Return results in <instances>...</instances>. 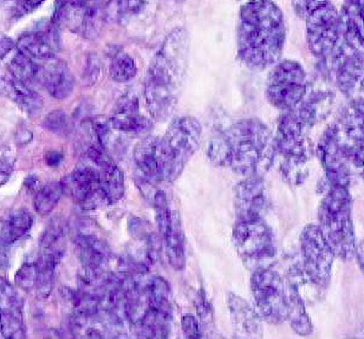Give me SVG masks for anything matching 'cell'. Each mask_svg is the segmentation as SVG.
I'll return each mask as SVG.
<instances>
[{
  "mask_svg": "<svg viewBox=\"0 0 364 339\" xmlns=\"http://www.w3.org/2000/svg\"><path fill=\"white\" fill-rule=\"evenodd\" d=\"M306 130L308 128L291 110L282 116L277 127V153L283 156L280 173L291 185H299L308 176L306 165L311 158V146L305 134Z\"/></svg>",
  "mask_w": 364,
  "mask_h": 339,
  "instance_id": "6",
  "label": "cell"
},
{
  "mask_svg": "<svg viewBox=\"0 0 364 339\" xmlns=\"http://www.w3.org/2000/svg\"><path fill=\"white\" fill-rule=\"evenodd\" d=\"M344 158L355 168L364 167V95L354 98L343 109L338 124Z\"/></svg>",
  "mask_w": 364,
  "mask_h": 339,
  "instance_id": "13",
  "label": "cell"
},
{
  "mask_svg": "<svg viewBox=\"0 0 364 339\" xmlns=\"http://www.w3.org/2000/svg\"><path fill=\"white\" fill-rule=\"evenodd\" d=\"M338 14L340 30L331 67L341 92L349 95L364 76V0H344Z\"/></svg>",
  "mask_w": 364,
  "mask_h": 339,
  "instance_id": "3",
  "label": "cell"
},
{
  "mask_svg": "<svg viewBox=\"0 0 364 339\" xmlns=\"http://www.w3.org/2000/svg\"><path fill=\"white\" fill-rule=\"evenodd\" d=\"M33 225V215L26 208H18L11 212L0 227V240L4 245H14L24 238Z\"/></svg>",
  "mask_w": 364,
  "mask_h": 339,
  "instance_id": "28",
  "label": "cell"
},
{
  "mask_svg": "<svg viewBox=\"0 0 364 339\" xmlns=\"http://www.w3.org/2000/svg\"><path fill=\"white\" fill-rule=\"evenodd\" d=\"M37 283V267L36 262H25L14 276V284L21 290L33 291Z\"/></svg>",
  "mask_w": 364,
  "mask_h": 339,
  "instance_id": "35",
  "label": "cell"
},
{
  "mask_svg": "<svg viewBox=\"0 0 364 339\" xmlns=\"http://www.w3.org/2000/svg\"><path fill=\"white\" fill-rule=\"evenodd\" d=\"M91 0H56L55 11L65 10V9H74V7L83 6Z\"/></svg>",
  "mask_w": 364,
  "mask_h": 339,
  "instance_id": "44",
  "label": "cell"
},
{
  "mask_svg": "<svg viewBox=\"0 0 364 339\" xmlns=\"http://www.w3.org/2000/svg\"><path fill=\"white\" fill-rule=\"evenodd\" d=\"M64 194L62 181H50L39 187L33 199V208L41 217H48L53 213Z\"/></svg>",
  "mask_w": 364,
  "mask_h": 339,
  "instance_id": "30",
  "label": "cell"
},
{
  "mask_svg": "<svg viewBox=\"0 0 364 339\" xmlns=\"http://www.w3.org/2000/svg\"><path fill=\"white\" fill-rule=\"evenodd\" d=\"M109 119L112 129L128 135H144L153 128L151 119L141 114L136 96L132 94L119 98Z\"/></svg>",
  "mask_w": 364,
  "mask_h": 339,
  "instance_id": "22",
  "label": "cell"
},
{
  "mask_svg": "<svg viewBox=\"0 0 364 339\" xmlns=\"http://www.w3.org/2000/svg\"><path fill=\"white\" fill-rule=\"evenodd\" d=\"M134 161L149 181H169V162L162 139H144L135 147Z\"/></svg>",
  "mask_w": 364,
  "mask_h": 339,
  "instance_id": "18",
  "label": "cell"
},
{
  "mask_svg": "<svg viewBox=\"0 0 364 339\" xmlns=\"http://www.w3.org/2000/svg\"><path fill=\"white\" fill-rule=\"evenodd\" d=\"M0 94L14 102L21 112L30 117L38 115L43 109V98L24 82L18 81L10 74L0 76Z\"/></svg>",
  "mask_w": 364,
  "mask_h": 339,
  "instance_id": "25",
  "label": "cell"
},
{
  "mask_svg": "<svg viewBox=\"0 0 364 339\" xmlns=\"http://www.w3.org/2000/svg\"><path fill=\"white\" fill-rule=\"evenodd\" d=\"M181 329L186 338L200 339L203 337L199 321L191 313L182 316Z\"/></svg>",
  "mask_w": 364,
  "mask_h": 339,
  "instance_id": "39",
  "label": "cell"
},
{
  "mask_svg": "<svg viewBox=\"0 0 364 339\" xmlns=\"http://www.w3.org/2000/svg\"><path fill=\"white\" fill-rule=\"evenodd\" d=\"M225 134L232 146L230 167L237 174L263 176L272 167L277 155L276 142L262 121L242 119Z\"/></svg>",
  "mask_w": 364,
  "mask_h": 339,
  "instance_id": "4",
  "label": "cell"
},
{
  "mask_svg": "<svg viewBox=\"0 0 364 339\" xmlns=\"http://www.w3.org/2000/svg\"><path fill=\"white\" fill-rule=\"evenodd\" d=\"M64 193L83 210H96L109 205L98 181L97 169L92 163H80L62 181Z\"/></svg>",
  "mask_w": 364,
  "mask_h": 339,
  "instance_id": "14",
  "label": "cell"
},
{
  "mask_svg": "<svg viewBox=\"0 0 364 339\" xmlns=\"http://www.w3.org/2000/svg\"><path fill=\"white\" fill-rule=\"evenodd\" d=\"M63 154L58 151H48V154L46 155V161L48 165L51 167H57L60 166L63 161Z\"/></svg>",
  "mask_w": 364,
  "mask_h": 339,
  "instance_id": "45",
  "label": "cell"
},
{
  "mask_svg": "<svg viewBox=\"0 0 364 339\" xmlns=\"http://www.w3.org/2000/svg\"><path fill=\"white\" fill-rule=\"evenodd\" d=\"M228 310L235 337L258 338L262 337L263 326L258 312L244 299L235 294H228Z\"/></svg>",
  "mask_w": 364,
  "mask_h": 339,
  "instance_id": "24",
  "label": "cell"
},
{
  "mask_svg": "<svg viewBox=\"0 0 364 339\" xmlns=\"http://www.w3.org/2000/svg\"><path fill=\"white\" fill-rule=\"evenodd\" d=\"M355 255L358 257V265L361 267L362 272L364 273V240L360 244V245L356 246V252H355Z\"/></svg>",
  "mask_w": 364,
  "mask_h": 339,
  "instance_id": "47",
  "label": "cell"
},
{
  "mask_svg": "<svg viewBox=\"0 0 364 339\" xmlns=\"http://www.w3.org/2000/svg\"><path fill=\"white\" fill-rule=\"evenodd\" d=\"M112 123L105 116H96L88 123V133L91 139V144L107 151L109 140L112 135Z\"/></svg>",
  "mask_w": 364,
  "mask_h": 339,
  "instance_id": "34",
  "label": "cell"
},
{
  "mask_svg": "<svg viewBox=\"0 0 364 339\" xmlns=\"http://www.w3.org/2000/svg\"><path fill=\"white\" fill-rule=\"evenodd\" d=\"M0 333L4 338L26 337L24 301L11 284L0 278Z\"/></svg>",
  "mask_w": 364,
  "mask_h": 339,
  "instance_id": "16",
  "label": "cell"
},
{
  "mask_svg": "<svg viewBox=\"0 0 364 339\" xmlns=\"http://www.w3.org/2000/svg\"><path fill=\"white\" fill-rule=\"evenodd\" d=\"M137 74V67L133 57L122 50L116 51L112 56L109 67V75L116 83H127L132 81Z\"/></svg>",
  "mask_w": 364,
  "mask_h": 339,
  "instance_id": "31",
  "label": "cell"
},
{
  "mask_svg": "<svg viewBox=\"0 0 364 339\" xmlns=\"http://www.w3.org/2000/svg\"><path fill=\"white\" fill-rule=\"evenodd\" d=\"M303 271L317 287L328 286L331 276L335 253L318 226L308 225L301 235Z\"/></svg>",
  "mask_w": 364,
  "mask_h": 339,
  "instance_id": "11",
  "label": "cell"
},
{
  "mask_svg": "<svg viewBox=\"0 0 364 339\" xmlns=\"http://www.w3.org/2000/svg\"><path fill=\"white\" fill-rule=\"evenodd\" d=\"M317 154L326 171L328 185L349 187L350 171L342 153L340 129L337 124H331L323 133L317 146Z\"/></svg>",
  "mask_w": 364,
  "mask_h": 339,
  "instance_id": "15",
  "label": "cell"
},
{
  "mask_svg": "<svg viewBox=\"0 0 364 339\" xmlns=\"http://www.w3.org/2000/svg\"><path fill=\"white\" fill-rule=\"evenodd\" d=\"M331 3V0H292V6L298 17L306 18L316 9Z\"/></svg>",
  "mask_w": 364,
  "mask_h": 339,
  "instance_id": "38",
  "label": "cell"
},
{
  "mask_svg": "<svg viewBox=\"0 0 364 339\" xmlns=\"http://www.w3.org/2000/svg\"><path fill=\"white\" fill-rule=\"evenodd\" d=\"M308 278L303 267L294 266L287 273V321L294 333L301 336H308L312 333V324L305 310V303L301 294V285Z\"/></svg>",
  "mask_w": 364,
  "mask_h": 339,
  "instance_id": "21",
  "label": "cell"
},
{
  "mask_svg": "<svg viewBox=\"0 0 364 339\" xmlns=\"http://www.w3.org/2000/svg\"><path fill=\"white\" fill-rule=\"evenodd\" d=\"M41 82L53 98L65 99L74 90L75 78L70 69L63 60H46L44 67L41 70Z\"/></svg>",
  "mask_w": 364,
  "mask_h": 339,
  "instance_id": "26",
  "label": "cell"
},
{
  "mask_svg": "<svg viewBox=\"0 0 364 339\" xmlns=\"http://www.w3.org/2000/svg\"><path fill=\"white\" fill-rule=\"evenodd\" d=\"M189 53L185 28L173 30L155 53L144 80L146 107L155 121H166L176 110Z\"/></svg>",
  "mask_w": 364,
  "mask_h": 339,
  "instance_id": "2",
  "label": "cell"
},
{
  "mask_svg": "<svg viewBox=\"0 0 364 339\" xmlns=\"http://www.w3.org/2000/svg\"><path fill=\"white\" fill-rule=\"evenodd\" d=\"M196 308L199 315L200 322L203 324L210 323L212 321V305L203 290H199L196 294Z\"/></svg>",
  "mask_w": 364,
  "mask_h": 339,
  "instance_id": "40",
  "label": "cell"
},
{
  "mask_svg": "<svg viewBox=\"0 0 364 339\" xmlns=\"http://www.w3.org/2000/svg\"><path fill=\"white\" fill-rule=\"evenodd\" d=\"M0 60L6 67L7 74L18 81L31 85L41 81V70L36 60L28 56L23 50L19 49L17 43L9 37H0Z\"/></svg>",
  "mask_w": 364,
  "mask_h": 339,
  "instance_id": "23",
  "label": "cell"
},
{
  "mask_svg": "<svg viewBox=\"0 0 364 339\" xmlns=\"http://www.w3.org/2000/svg\"><path fill=\"white\" fill-rule=\"evenodd\" d=\"M360 171V174H361L362 178H363V180H364V167H363V168L360 169V171Z\"/></svg>",
  "mask_w": 364,
  "mask_h": 339,
  "instance_id": "49",
  "label": "cell"
},
{
  "mask_svg": "<svg viewBox=\"0 0 364 339\" xmlns=\"http://www.w3.org/2000/svg\"><path fill=\"white\" fill-rule=\"evenodd\" d=\"M251 290L260 318L270 324H280L287 319L285 284L271 267L253 271Z\"/></svg>",
  "mask_w": 364,
  "mask_h": 339,
  "instance_id": "10",
  "label": "cell"
},
{
  "mask_svg": "<svg viewBox=\"0 0 364 339\" xmlns=\"http://www.w3.org/2000/svg\"><path fill=\"white\" fill-rule=\"evenodd\" d=\"M90 58L88 62V67H87V72H85V77L87 80H89L90 83H94L96 81V78L98 77V75H100V69H101V65H100V62H98V58Z\"/></svg>",
  "mask_w": 364,
  "mask_h": 339,
  "instance_id": "43",
  "label": "cell"
},
{
  "mask_svg": "<svg viewBox=\"0 0 364 339\" xmlns=\"http://www.w3.org/2000/svg\"><path fill=\"white\" fill-rule=\"evenodd\" d=\"M146 225L147 224L144 220L139 219V217H132L129 220L130 235H133L135 239L146 240L153 233Z\"/></svg>",
  "mask_w": 364,
  "mask_h": 339,
  "instance_id": "42",
  "label": "cell"
},
{
  "mask_svg": "<svg viewBox=\"0 0 364 339\" xmlns=\"http://www.w3.org/2000/svg\"><path fill=\"white\" fill-rule=\"evenodd\" d=\"M16 158L11 154L4 153L0 155V187L6 183L7 180L10 178L12 171H14Z\"/></svg>",
  "mask_w": 364,
  "mask_h": 339,
  "instance_id": "41",
  "label": "cell"
},
{
  "mask_svg": "<svg viewBox=\"0 0 364 339\" xmlns=\"http://www.w3.org/2000/svg\"><path fill=\"white\" fill-rule=\"evenodd\" d=\"M144 6L142 0H110L103 7V18L105 21L122 23L137 14Z\"/></svg>",
  "mask_w": 364,
  "mask_h": 339,
  "instance_id": "32",
  "label": "cell"
},
{
  "mask_svg": "<svg viewBox=\"0 0 364 339\" xmlns=\"http://www.w3.org/2000/svg\"><path fill=\"white\" fill-rule=\"evenodd\" d=\"M287 39L284 14L272 0H249L239 12L238 56L242 64L263 71L279 60Z\"/></svg>",
  "mask_w": 364,
  "mask_h": 339,
  "instance_id": "1",
  "label": "cell"
},
{
  "mask_svg": "<svg viewBox=\"0 0 364 339\" xmlns=\"http://www.w3.org/2000/svg\"><path fill=\"white\" fill-rule=\"evenodd\" d=\"M44 127L51 133L68 135L71 130L70 119L63 110H55L46 116Z\"/></svg>",
  "mask_w": 364,
  "mask_h": 339,
  "instance_id": "36",
  "label": "cell"
},
{
  "mask_svg": "<svg viewBox=\"0 0 364 339\" xmlns=\"http://www.w3.org/2000/svg\"><path fill=\"white\" fill-rule=\"evenodd\" d=\"M233 245L250 269L271 267L276 257L272 231L263 217L238 219L233 230Z\"/></svg>",
  "mask_w": 364,
  "mask_h": 339,
  "instance_id": "7",
  "label": "cell"
},
{
  "mask_svg": "<svg viewBox=\"0 0 364 339\" xmlns=\"http://www.w3.org/2000/svg\"><path fill=\"white\" fill-rule=\"evenodd\" d=\"M6 246L4 245L1 240H0V269H4L6 266Z\"/></svg>",
  "mask_w": 364,
  "mask_h": 339,
  "instance_id": "48",
  "label": "cell"
},
{
  "mask_svg": "<svg viewBox=\"0 0 364 339\" xmlns=\"http://www.w3.org/2000/svg\"><path fill=\"white\" fill-rule=\"evenodd\" d=\"M46 0H10V16L19 19L37 10Z\"/></svg>",
  "mask_w": 364,
  "mask_h": 339,
  "instance_id": "37",
  "label": "cell"
},
{
  "mask_svg": "<svg viewBox=\"0 0 364 339\" xmlns=\"http://www.w3.org/2000/svg\"><path fill=\"white\" fill-rule=\"evenodd\" d=\"M207 156L210 161L215 166L226 167L231 165L232 158V146L231 142L226 136V134H221L219 136H215L210 141L208 149H207Z\"/></svg>",
  "mask_w": 364,
  "mask_h": 339,
  "instance_id": "33",
  "label": "cell"
},
{
  "mask_svg": "<svg viewBox=\"0 0 364 339\" xmlns=\"http://www.w3.org/2000/svg\"><path fill=\"white\" fill-rule=\"evenodd\" d=\"M308 77L296 60L274 64L267 81V98L274 108L289 112L297 107L308 94Z\"/></svg>",
  "mask_w": 364,
  "mask_h": 339,
  "instance_id": "9",
  "label": "cell"
},
{
  "mask_svg": "<svg viewBox=\"0 0 364 339\" xmlns=\"http://www.w3.org/2000/svg\"><path fill=\"white\" fill-rule=\"evenodd\" d=\"M201 137L203 127L193 116H181L169 124L162 137L169 162V181L179 178L187 162L199 149Z\"/></svg>",
  "mask_w": 364,
  "mask_h": 339,
  "instance_id": "8",
  "label": "cell"
},
{
  "mask_svg": "<svg viewBox=\"0 0 364 339\" xmlns=\"http://www.w3.org/2000/svg\"><path fill=\"white\" fill-rule=\"evenodd\" d=\"M353 201L347 185H329L318 210V227L333 249L343 260L356 252V235L353 222Z\"/></svg>",
  "mask_w": 364,
  "mask_h": 339,
  "instance_id": "5",
  "label": "cell"
},
{
  "mask_svg": "<svg viewBox=\"0 0 364 339\" xmlns=\"http://www.w3.org/2000/svg\"><path fill=\"white\" fill-rule=\"evenodd\" d=\"M74 244L83 267L95 271H108L110 251L103 240L96 235L78 233L75 235Z\"/></svg>",
  "mask_w": 364,
  "mask_h": 339,
  "instance_id": "27",
  "label": "cell"
},
{
  "mask_svg": "<svg viewBox=\"0 0 364 339\" xmlns=\"http://www.w3.org/2000/svg\"><path fill=\"white\" fill-rule=\"evenodd\" d=\"M17 45L35 60H53L60 50V26L51 21L25 32L18 39Z\"/></svg>",
  "mask_w": 364,
  "mask_h": 339,
  "instance_id": "20",
  "label": "cell"
},
{
  "mask_svg": "<svg viewBox=\"0 0 364 339\" xmlns=\"http://www.w3.org/2000/svg\"><path fill=\"white\" fill-rule=\"evenodd\" d=\"M306 19L309 50L317 60L331 57L340 30V14L333 4H326L312 11Z\"/></svg>",
  "mask_w": 364,
  "mask_h": 339,
  "instance_id": "12",
  "label": "cell"
},
{
  "mask_svg": "<svg viewBox=\"0 0 364 339\" xmlns=\"http://www.w3.org/2000/svg\"><path fill=\"white\" fill-rule=\"evenodd\" d=\"M87 158L97 169L98 181L109 205L122 199L126 192L124 174L107 154V151L90 144L87 149Z\"/></svg>",
  "mask_w": 364,
  "mask_h": 339,
  "instance_id": "17",
  "label": "cell"
},
{
  "mask_svg": "<svg viewBox=\"0 0 364 339\" xmlns=\"http://www.w3.org/2000/svg\"><path fill=\"white\" fill-rule=\"evenodd\" d=\"M25 185L28 187V190H33V192H37L38 190V178L36 175H30L26 178V181H25Z\"/></svg>",
  "mask_w": 364,
  "mask_h": 339,
  "instance_id": "46",
  "label": "cell"
},
{
  "mask_svg": "<svg viewBox=\"0 0 364 339\" xmlns=\"http://www.w3.org/2000/svg\"><path fill=\"white\" fill-rule=\"evenodd\" d=\"M166 257L169 265L176 271H181L186 265L185 237L182 232L180 217L174 214L171 231L162 238Z\"/></svg>",
  "mask_w": 364,
  "mask_h": 339,
  "instance_id": "29",
  "label": "cell"
},
{
  "mask_svg": "<svg viewBox=\"0 0 364 339\" xmlns=\"http://www.w3.org/2000/svg\"><path fill=\"white\" fill-rule=\"evenodd\" d=\"M235 210L238 219L263 217L267 208V192L263 176L250 175L235 188Z\"/></svg>",
  "mask_w": 364,
  "mask_h": 339,
  "instance_id": "19",
  "label": "cell"
}]
</instances>
